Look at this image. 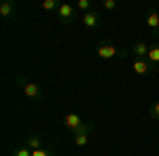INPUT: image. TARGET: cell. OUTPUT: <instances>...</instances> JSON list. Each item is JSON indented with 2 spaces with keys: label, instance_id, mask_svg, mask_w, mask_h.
<instances>
[{
  "label": "cell",
  "instance_id": "cell-8",
  "mask_svg": "<svg viewBox=\"0 0 159 156\" xmlns=\"http://www.w3.org/2000/svg\"><path fill=\"white\" fill-rule=\"evenodd\" d=\"M24 145H25V148H30V150L34 152V150L45 148V139H43V135H38V133H30V135L24 139Z\"/></svg>",
  "mask_w": 159,
  "mask_h": 156
},
{
  "label": "cell",
  "instance_id": "cell-1",
  "mask_svg": "<svg viewBox=\"0 0 159 156\" xmlns=\"http://www.w3.org/2000/svg\"><path fill=\"white\" fill-rule=\"evenodd\" d=\"M96 55H98L100 59L108 61V59H112V57H125L127 51H125V48H119L117 44H112L108 40H100L98 44H96Z\"/></svg>",
  "mask_w": 159,
  "mask_h": 156
},
{
  "label": "cell",
  "instance_id": "cell-17",
  "mask_svg": "<svg viewBox=\"0 0 159 156\" xmlns=\"http://www.w3.org/2000/svg\"><path fill=\"white\" fill-rule=\"evenodd\" d=\"M32 156H55V154L51 152L49 148H40V150H34V152H32Z\"/></svg>",
  "mask_w": 159,
  "mask_h": 156
},
{
  "label": "cell",
  "instance_id": "cell-12",
  "mask_svg": "<svg viewBox=\"0 0 159 156\" xmlns=\"http://www.w3.org/2000/svg\"><path fill=\"white\" fill-rule=\"evenodd\" d=\"M147 61L151 65H155V70H159V40L155 44H151V51H148V57Z\"/></svg>",
  "mask_w": 159,
  "mask_h": 156
},
{
  "label": "cell",
  "instance_id": "cell-3",
  "mask_svg": "<svg viewBox=\"0 0 159 156\" xmlns=\"http://www.w3.org/2000/svg\"><path fill=\"white\" fill-rule=\"evenodd\" d=\"M93 129H96V124H93V122H85V124H83L76 133H72V141L79 145V148H85V145L89 144V133L93 131Z\"/></svg>",
  "mask_w": 159,
  "mask_h": 156
},
{
  "label": "cell",
  "instance_id": "cell-13",
  "mask_svg": "<svg viewBox=\"0 0 159 156\" xmlns=\"http://www.w3.org/2000/svg\"><path fill=\"white\" fill-rule=\"evenodd\" d=\"M60 4H61V2H57V0H45L40 6H43V11H55V13H57Z\"/></svg>",
  "mask_w": 159,
  "mask_h": 156
},
{
  "label": "cell",
  "instance_id": "cell-5",
  "mask_svg": "<svg viewBox=\"0 0 159 156\" xmlns=\"http://www.w3.org/2000/svg\"><path fill=\"white\" fill-rule=\"evenodd\" d=\"M132 72L138 74V76H148V74L157 72V70H155V65H151L147 59H134L132 61Z\"/></svg>",
  "mask_w": 159,
  "mask_h": 156
},
{
  "label": "cell",
  "instance_id": "cell-16",
  "mask_svg": "<svg viewBox=\"0 0 159 156\" xmlns=\"http://www.w3.org/2000/svg\"><path fill=\"white\" fill-rule=\"evenodd\" d=\"M13 156H32V150L25 148V145H19V148L13 150Z\"/></svg>",
  "mask_w": 159,
  "mask_h": 156
},
{
  "label": "cell",
  "instance_id": "cell-10",
  "mask_svg": "<svg viewBox=\"0 0 159 156\" xmlns=\"http://www.w3.org/2000/svg\"><path fill=\"white\" fill-rule=\"evenodd\" d=\"M17 13V4L13 2V0H4L2 4H0V17H4V19H9Z\"/></svg>",
  "mask_w": 159,
  "mask_h": 156
},
{
  "label": "cell",
  "instance_id": "cell-15",
  "mask_svg": "<svg viewBox=\"0 0 159 156\" xmlns=\"http://www.w3.org/2000/svg\"><path fill=\"white\" fill-rule=\"evenodd\" d=\"M148 116L159 122V101H153V103H151V108H148Z\"/></svg>",
  "mask_w": 159,
  "mask_h": 156
},
{
  "label": "cell",
  "instance_id": "cell-14",
  "mask_svg": "<svg viewBox=\"0 0 159 156\" xmlns=\"http://www.w3.org/2000/svg\"><path fill=\"white\" fill-rule=\"evenodd\" d=\"M76 11H81V13H89L91 11V0H76Z\"/></svg>",
  "mask_w": 159,
  "mask_h": 156
},
{
  "label": "cell",
  "instance_id": "cell-11",
  "mask_svg": "<svg viewBox=\"0 0 159 156\" xmlns=\"http://www.w3.org/2000/svg\"><path fill=\"white\" fill-rule=\"evenodd\" d=\"M144 23L151 27V30H155L159 36V13L155 11V9H151V11L147 13V19H144Z\"/></svg>",
  "mask_w": 159,
  "mask_h": 156
},
{
  "label": "cell",
  "instance_id": "cell-4",
  "mask_svg": "<svg viewBox=\"0 0 159 156\" xmlns=\"http://www.w3.org/2000/svg\"><path fill=\"white\" fill-rule=\"evenodd\" d=\"M74 17H76V6L68 4V2H61L60 9H57V19H60L61 23H72Z\"/></svg>",
  "mask_w": 159,
  "mask_h": 156
},
{
  "label": "cell",
  "instance_id": "cell-9",
  "mask_svg": "<svg viewBox=\"0 0 159 156\" xmlns=\"http://www.w3.org/2000/svg\"><path fill=\"white\" fill-rule=\"evenodd\" d=\"M132 53H134L136 59H147L148 57V51H151V47H148L144 40H138V42H134L132 44V48H129Z\"/></svg>",
  "mask_w": 159,
  "mask_h": 156
},
{
  "label": "cell",
  "instance_id": "cell-7",
  "mask_svg": "<svg viewBox=\"0 0 159 156\" xmlns=\"http://www.w3.org/2000/svg\"><path fill=\"white\" fill-rule=\"evenodd\" d=\"M81 21H83V25H85L87 30H96V27H100V23H102V17H100L98 11H91L89 13H83L81 15Z\"/></svg>",
  "mask_w": 159,
  "mask_h": 156
},
{
  "label": "cell",
  "instance_id": "cell-6",
  "mask_svg": "<svg viewBox=\"0 0 159 156\" xmlns=\"http://www.w3.org/2000/svg\"><path fill=\"white\" fill-rule=\"evenodd\" d=\"M83 124H85V120L81 118L76 112H70V114H66V116H64V127H66L70 133H76Z\"/></svg>",
  "mask_w": 159,
  "mask_h": 156
},
{
  "label": "cell",
  "instance_id": "cell-2",
  "mask_svg": "<svg viewBox=\"0 0 159 156\" xmlns=\"http://www.w3.org/2000/svg\"><path fill=\"white\" fill-rule=\"evenodd\" d=\"M15 82L21 84V91H24V95H25V97H30V99H40V97L45 95L40 84H38V82H32V80H28V78H24V76H17V78H15Z\"/></svg>",
  "mask_w": 159,
  "mask_h": 156
},
{
  "label": "cell",
  "instance_id": "cell-18",
  "mask_svg": "<svg viewBox=\"0 0 159 156\" xmlns=\"http://www.w3.org/2000/svg\"><path fill=\"white\" fill-rule=\"evenodd\" d=\"M102 6H104L106 11H115V9H117V0H104Z\"/></svg>",
  "mask_w": 159,
  "mask_h": 156
}]
</instances>
